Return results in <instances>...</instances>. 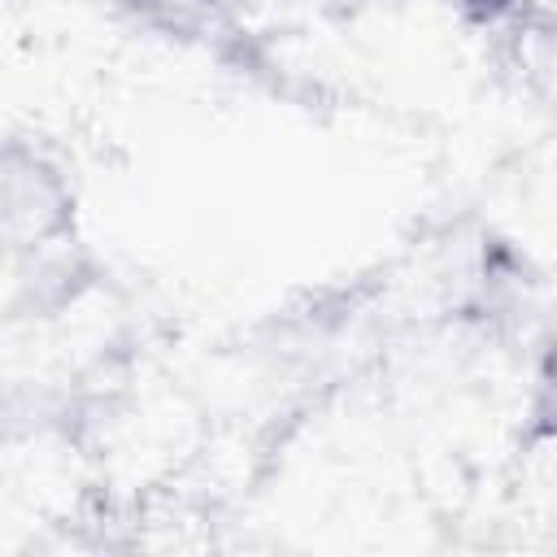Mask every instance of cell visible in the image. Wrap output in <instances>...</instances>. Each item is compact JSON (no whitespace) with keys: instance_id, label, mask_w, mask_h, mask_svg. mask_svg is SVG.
<instances>
[{"instance_id":"obj_2","label":"cell","mask_w":557,"mask_h":557,"mask_svg":"<svg viewBox=\"0 0 557 557\" xmlns=\"http://www.w3.org/2000/svg\"><path fill=\"white\" fill-rule=\"evenodd\" d=\"M470 22H487V26H496V22H505L509 13H513V4L518 0H453Z\"/></svg>"},{"instance_id":"obj_1","label":"cell","mask_w":557,"mask_h":557,"mask_svg":"<svg viewBox=\"0 0 557 557\" xmlns=\"http://www.w3.org/2000/svg\"><path fill=\"white\" fill-rule=\"evenodd\" d=\"M70 231V191L35 152H9L4 161V235L13 252L52 248Z\"/></svg>"}]
</instances>
